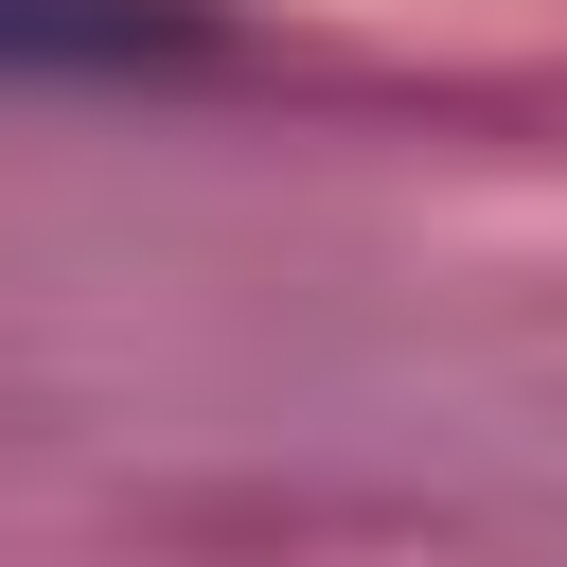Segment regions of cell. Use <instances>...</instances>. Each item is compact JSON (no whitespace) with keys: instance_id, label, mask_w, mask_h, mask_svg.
<instances>
[{"instance_id":"obj_1","label":"cell","mask_w":567,"mask_h":567,"mask_svg":"<svg viewBox=\"0 0 567 567\" xmlns=\"http://www.w3.org/2000/svg\"><path fill=\"white\" fill-rule=\"evenodd\" d=\"M213 53V0H0V89L18 71H177Z\"/></svg>"}]
</instances>
